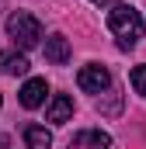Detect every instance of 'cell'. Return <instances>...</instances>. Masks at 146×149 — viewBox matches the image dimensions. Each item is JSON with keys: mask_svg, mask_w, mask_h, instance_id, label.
I'll list each match as a JSON object with an SVG mask.
<instances>
[{"mask_svg": "<svg viewBox=\"0 0 146 149\" xmlns=\"http://www.w3.org/2000/svg\"><path fill=\"white\" fill-rule=\"evenodd\" d=\"M45 97H49V83H45L42 76L28 80V83L21 87V108H28V111L42 108V104H45Z\"/></svg>", "mask_w": 146, "mask_h": 149, "instance_id": "277c9868", "label": "cell"}, {"mask_svg": "<svg viewBox=\"0 0 146 149\" xmlns=\"http://www.w3.org/2000/svg\"><path fill=\"white\" fill-rule=\"evenodd\" d=\"M0 104H4V97H0Z\"/></svg>", "mask_w": 146, "mask_h": 149, "instance_id": "4fadbf2b", "label": "cell"}, {"mask_svg": "<svg viewBox=\"0 0 146 149\" xmlns=\"http://www.w3.org/2000/svg\"><path fill=\"white\" fill-rule=\"evenodd\" d=\"M45 118L52 121V125H66L73 118V97H66V94H56L52 101H49V111H45Z\"/></svg>", "mask_w": 146, "mask_h": 149, "instance_id": "5b68a950", "label": "cell"}, {"mask_svg": "<svg viewBox=\"0 0 146 149\" xmlns=\"http://www.w3.org/2000/svg\"><path fill=\"white\" fill-rule=\"evenodd\" d=\"M0 73H7V76L28 73V59H25V52H14V49L0 52Z\"/></svg>", "mask_w": 146, "mask_h": 149, "instance_id": "52a82bcc", "label": "cell"}, {"mask_svg": "<svg viewBox=\"0 0 146 149\" xmlns=\"http://www.w3.org/2000/svg\"><path fill=\"white\" fill-rule=\"evenodd\" d=\"M45 59H49L52 66L70 63V42H66V35H49L45 38Z\"/></svg>", "mask_w": 146, "mask_h": 149, "instance_id": "8992f818", "label": "cell"}, {"mask_svg": "<svg viewBox=\"0 0 146 149\" xmlns=\"http://www.w3.org/2000/svg\"><path fill=\"white\" fill-rule=\"evenodd\" d=\"M108 28L118 38V49H132L143 38V17L132 3H115L108 10Z\"/></svg>", "mask_w": 146, "mask_h": 149, "instance_id": "6da1fadb", "label": "cell"}, {"mask_svg": "<svg viewBox=\"0 0 146 149\" xmlns=\"http://www.w3.org/2000/svg\"><path fill=\"white\" fill-rule=\"evenodd\" d=\"M94 3H105V0H94Z\"/></svg>", "mask_w": 146, "mask_h": 149, "instance_id": "7c38bea8", "label": "cell"}, {"mask_svg": "<svg viewBox=\"0 0 146 149\" xmlns=\"http://www.w3.org/2000/svg\"><path fill=\"white\" fill-rule=\"evenodd\" d=\"M77 83H80V90H87V94H101V90L111 87V73L105 66L91 63V66H84V70L77 73Z\"/></svg>", "mask_w": 146, "mask_h": 149, "instance_id": "3957f363", "label": "cell"}, {"mask_svg": "<svg viewBox=\"0 0 146 149\" xmlns=\"http://www.w3.org/2000/svg\"><path fill=\"white\" fill-rule=\"evenodd\" d=\"M129 80H132V87H136V94H143V97H146V66H136Z\"/></svg>", "mask_w": 146, "mask_h": 149, "instance_id": "30bf717a", "label": "cell"}, {"mask_svg": "<svg viewBox=\"0 0 146 149\" xmlns=\"http://www.w3.org/2000/svg\"><path fill=\"white\" fill-rule=\"evenodd\" d=\"M25 142H28V149H49L52 146V132L42 128V125H28L25 128Z\"/></svg>", "mask_w": 146, "mask_h": 149, "instance_id": "9c48e42d", "label": "cell"}, {"mask_svg": "<svg viewBox=\"0 0 146 149\" xmlns=\"http://www.w3.org/2000/svg\"><path fill=\"white\" fill-rule=\"evenodd\" d=\"M0 149H7V135H0Z\"/></svg>", "mask_w": 146, "mask_h": 149, "instance_id": "8fae6325", "label": "cell"}, {"mask_svg": "<svg viewBox=\"0 0 146 149\" xmlns=\"http://www.w3.org/2000/svg\"><path fill=\"white\" fill-rule=\"evenodd\" d=\"M7 35L14 38V45H21V49H35L38 42H42V24H38V17H32V14L14 10L7 17Z\"/></svg>", "mask_w": 146, "mask_h": 149, "instance_id": "7a4b0ae2", "label": "cell"}, {"mask_svg": "<svg viewBox=\"0 0 146 149\" xmlns=\"http://www.w3.org/2000/svg\"><path fill=\"white\" fill-rule=\"evenodd\" d=\"M73 146H94V149H108L111 146V135L108 132H80L70 139V149Z\"/></svg>", "mask_w": 146, "mask_h": 149, "instance_id": "ba28073f", "label": "cell"}]
</instances>
